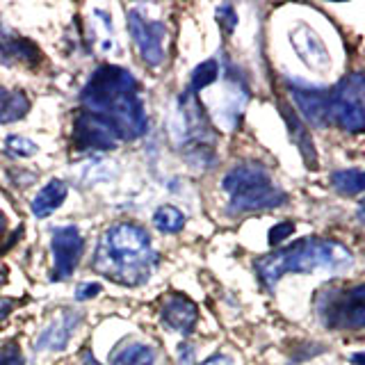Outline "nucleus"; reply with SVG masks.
<instances>
[{
	"label": "nucleus",
	"instance_id": "18",
	"mask_svg": "<svg viewBox=\"0 0 365 365\" xmlns=\"http://www.w3.org/2000/svg\"><path fill=\"white\" fill-rule=\"evenodd\" d=\"M110 365H155V351L144 342H123L112 351Z\"/></svg>",
	"mask_w": 365,
	"mask_h": 365
},
{
	"label": "nucleus",
	"instance_id": "30",
	"mask_svg": "<svg viewBox=\"0 0 365 365\" xmlns=\"http://www.w3.org/2000/svg\"><path fill=\"white\" fill-rule=\"evenodd\" d=\"M349 361H351L354 365H365V351H359V354H351V356H349Z\"/></svg>",
	"mask_w": 365,
	"mask_h": 365
},
{
	"label": "nucleus",
	"instance_id": "15",
	"mask_svg": "<svg viewBox=\"0 0 365 365\" xmlns=\"http://www.w3.org/2000/svg\"><path fill=\"white\" fill-rule=\"evenodd\" d=\"M80 324V315L73 313V311H62L57 313L46 329L41 331V336L37 340V349H51V351H60L68 345V340H71L73 331L78 329Z\"/></svg>",
	"mask_w": 365,
	"mask_h": 365
},
{
	"label": "nucleus",
	"instance_id": "6",
	"mask_svg": "<svg viewBox=\"0 0 365 365\" xmlns=\"http://www.w3.org/2000/svg\"><path fill=\"white\" fill-rule=\"evenodd\" d=\"M313 304L319 322L331 331L365 329V283H331L315 294Z\"/></svg>",
	"mask_w": 365,
	"mask_h": 365
},
{
	"label": "nucleus",
	"instance_id": "22",
	"mask_svg": "<svg viewBox=\"0 0 365 365\" xmlns=\"http://www.w3.org/2000/svg\"><path fill=\"white\" fill-rule=\"evenodd\" d=\"M153 224L163 233H180L182 226H185V215L176 205H163L153 212Z\"/></svg>",
	"mask_w": 365,
	"mask_h": 365
},
{
	"label": "nucleus",
	"instance_id": "32",
	"mask_svg": "<svg viewBox=\"0 0 365 365\" xmlns=\"http://www.w3.org/2000/svg\"><path fill=\"white\" fill-rule=\"evenodd\" d=\"M5 226H7V222H5V215H3V212H0V235H3V233H5Z\"/></svg>",
	"mask_w": 365,
	"mask_h": 365
},
{
	"label": "nucleus",
	"instance_id": "23",
	"mask_svg": "<svg viewBox=\"0 0 365 365\" xmlns=\"http://www.w3.org/2000/svg\"><path fill=\"white\" fill-rule=\"evenodd\" d=\"M7 151L11 155H19V158H30V155L37 153V144L26 140V137L14 135V137H7Z\"/></svg>",
	"mask_w": 365,
	"mask_h": 365
},
{
	"label": "nucleus",
	"instance_id": "26",
	"mask_svg": "<svg viewBox=\"0 0 365 365\" xmlns=\"http://www.w3.org/2000/svg\"><path fill=\"white\" fill-rule=\"evenodd\" d=\"M217 21L222 23L226 32H233L235 26H237V16H235V9L231 5H222L217 9Z\"/></svg>",
	"mask_w": 365,
	"mask_h": 365
},
{
	"label": "nucleus",
	"instance_id": "12",
	"mask_svg": "<svg viewBox=\"0 0 365 365\" xmlns=\"http://www.w3.org/2000/svg\"><path fill=\"white\" fill-rule=\"evenodd\" d=\"M160 319H163L171 331L190 336L194 331V324H197V319H199L197 304L185 294L171 292L169 297H165L163 304H160Z\"/></svg>",
	"mask_w": 365,
	"mask_h": 365
},
{
	"label": "nucleus",
	"instance_id": "8",
	"mask_svg": "<svg viewBox=\"0 0 365 365\" xmlns=\"http://www.w3.org/2000/svg\"><path fill=\"white\" fill-rule=\"evenodd\" d=\"M128 30L135 41V48L140 51L144 64L160 66L167 57V26L163 21H148L140 9L128 11Z\"/></svg>",
	"mask_w": 365,
	"mask_h": 365
},
{
	"label": "nucleus",
	"instance_id": "11",
	"mask_svg": "<svg viewBox=\"0 0 365 365\" xmlns=\"http://www.w3.org/2000/svg\"><path fill=\"white\" fill-rule=\"evenodd\" d=\"M290 96L297 106V114L306 125L315 128H327L329 125V91L304 85L299 80H288Z\"/></svg>",
	"mask_w": 365,
	"mask_h": 365
},
{
	"label": "nucleus",
	"instance_id": "17",
	"mask_svg": "<svg viewBox=\"0 0 365 365\" xmlns=\"http://www.w3.org/2000/svg\"><path fill=\"white\" fill-rule=\"evenodd\" d=\"M66 197H68V185L60 178H53L37 192V197L32 201V212L37 217H48L66 201Z\"/></svg>",
	"mask_w": 365,
	"mask_h": 365
},
{
	"label": "nucleus",
	"instance_id": "20",
	"mask_svg": "<svg viewBox=\"0 0 365 365\" xmlns=\"http://www.w3.org/2000/svg\"><path fill=\"white\" fill-rule=\"evenodd\" d=\"M331 187L340 192L342 197H356L365 192V171L363 169H340L329 176Z\"/></svg>",
	"mask_w": 365,
	"mask_h": 365
},
{
	"label": "nucleus",
	"instance_id": "33",
	"mask_svg": "<svg viewBox=\"0 0 365 365\" xmlns=\"http://www.w3.org/2000/svg\"><path fill=\"white\" fill-rule=\"evenodd\" d=\"M361 210H363V212H365V199H363V201H361Z\"/></svg>",
	"mask_w": 365,
	"mask_h": 365
},
{
	"label": "nucleus",
	"instance_id": "14",
	"mask_svg": "<svg viewBox=\"0 0 365 365\" xmlns=\"http://www.w3.org/2000/svg\"><path fill=\"white\" fill-rule=\"evenodd\" d=\"M290 41L294 46L297 55L302 57V62L306 66H311L313 71H322V68L329 66V53L324 48L322 39L317 37L315 30H311L308 26H304V23H299V26H294V30L290 32Z\"/></svg>",
	"mask_w": 365,
	"mask_h": 365
},
{
	"label": "nucleus",
	"instance_id": "29",
	"mask_svg": "<svg viewBox=\"0 0 365 365\" xmlns=\"http://www.w3.org/2000/svg\"><path fill=\"white\" fill-rule=\"evenodd\" d=\"M11 308H14V304H11V302H0V319H5L9 313H11Z\"/></svg>",
	"mask_w": 365,
	"mask_h": 365
},
{
	"label": "nucleus",
	"instance_id": "10",
	"mask_svg": "<svg viewBox=\"0 0 365 365\" xmlns=\"http://www.w3.org/2000/svg\"><path fill=\"white\" fill-rule=\"evenodd\" d=\"M71 142L80 151H112L121 144L119 135L106 121L85 110H80L73 117Z\"/></svg>",
	"mask_w": 365,
	"mask_h": 365
},
{
	"label": "nucleus",
	"instance_id": "21",
	"mask_svg": "<svg viewBox=\"0 0 365 365\" xmlns=\"http://www.w3.org/2000/svg\"><path fill=\"white\" fill-rule=\"evenodd\" d=\"M217 78H220V62L217 60H205L201 62L197 68L192 71V78H190V94H199L201 89L210 87L212 83H217Z\"/></svg>",
	"mask_w": 365,
	"mask_h": 365
},
{
	"label": "nucleus",
	"instance_id": "24",
	"mask_svg": "<svg viewBox=\"0 0 365 365\" xmlns=\"http://www.w3.org/2000/svg\"><path fill=\"white\" fill-rule=\"evenodd\" d=\"M294 233V222H279L269 228V235H267V242L269 247H279L285 237H290Z\"/></svg>",
	"mask_w": 365,
	"mask_h": 365
},
{
	"label": "nucleus",
	"instance_id": "2",
	"mask_svg": "<svg viewBox=\"0 0 365 365\" xmlns=\"http://www.w3.org/2000/svg\"><path fill=\"white\" fill-rule=\"evenodd\" d=\"M91 265L106 279L137 288L151 277L158 265V254L142 226L121 222L112 224L101 235Z\"/></svg>",
	"mask_w": 365,
	"mask_h": 365
},
{
	"label": "nucleus",
	"instance_id": "13",
	"mask_svg": "<svg viewBox=\"0 0 365 365\" xmlns=\"http://www.w3.org/2000/svg\"><path fill=\"white\" fill-rule=\"evenodd\" d=\"M41 51L37 43L11 32H0V64L3 66H28L41 64Z\"/></svg>",
	"mask_w": 365,
	"mask_h": 365
},
{
	"label": "nucleus",
	"instance_id": "4",
	"mask_svg": "<svg viewBox=\"0 0 365 365\" xmlns=\"http://www.w3.org/2000/svg\"><path fill=\"white\" fill-rule=\"evenodd\" d=\"M222 187L228 194V212L231 215L272 210L288 201V194L258 163H242L228 169L222 178Z\"/></svg>",
	"mask_w": 365,
	"mask_h": 365
},
{
	"label": "nucleus",
	"instance_id": "19",
	"mask_svg": "<svg viewBox=\"0 0 365 365\" xmlns=\"http://www.w3.org/2000/svg\"><path fill=\"white\" fill-rule=\"evenodd\" d=\"M28 112H30V101L23 91L0 87V123L19 121Z\"/></svg>",
	"mask_w": 365,
	"mask_h": 365
},
{
	"label": "nucleus",
	"instance_id": "27",
	"mask_svg": "<svg viewBox=\"0 0 365 365\" xmlns=\"http://www.w3.org/2000/svg\"><path fill=\"white\" fill-rule=\"evenodd\" d=\"M101 292V285L98 283H83L76 288V299L78 302H85V299H91V297H96Z\"/></svg>",
	"mask_w": 365,
	"mask_h": 365
},
{
	"label": "nucleus",
	"instance_id": "3",
	"mask_svg": "<svg viewBox=\"0 0 365 365\" xmlns=\"http://www.w3.org/2000/svg\"><path fill=\"white\" fill-rule=\"evenodd\" d=\"M354 265L351 251L327 237H302L292 245L274 249L272 254L256 260V274L267 290H274L285 274H313L324 272H345Z\"/></svg>",
	"mask_w": 365,
	"mask_h": 365
},
{
	"label": "nucleus",
	"instance_id": "5",
	"mask_svg": "<svg viewBox=\"0 0 365 365\" xmlns=\"http://www.w3.org/2000/svg\"><path fill=\"white\" fill-rule=\"evenodd\" d=\"M171 140L187 155L192 167H210L215 163L212 125L197 94L185 91L178 98L174 119H171Z\"/></svg>",
	"mask_w": 365,
	"mask_h": 365
},
{
	"label": "nucleus",
	"instance_id": "16",
	"mask_svg": "<svg viewBox=\"0 0 365 365\" xmlns=\"http://www.w3.org/2000/svg\"><path fill=\"white\" fill-rule=\"evenodd\" d=\"M279 110H281V117L285 121V125H288V135L292 144L299 148V153L304 158V163L308 169H315L317 167V151H315V144H313V137L311 133H308V125L299 119V114H297V110H292L288 103L279 101Z\"/></svg>",
	"mask_w": 365,
	"mask_h": 365
},
{
	"label": "nucleus",
	"instance_id": "9",
	"mask_svg": "<svg viewBox=\"0 0 365 365\" xmlns=\"http://www.w3.org/2000/svg\"><path fill=\"white\" fill-rule=\"evenodd\" d=\"M53 251V281H66L76 272L85 251V237L78 226H57L51 237Z\"/></svg>",
	"mask_w": 365,
	"mask_h": 365
},
{
	"label": "nucleus",
	"instance_id": "25",
	"mask_svg": "<svg viewBox=\"0 0 365 365\" xmlns=\"http://www.w3.org/2000/svg\"><path fill=\"white\" fill-rule=\"evenodd\" d=\"M0 365H23V354L16 342H7L0 347Z\"/></svg>",
	"mask_w": 365,
	"mask_h": 365
},
{
	"label": "nucleus",
	"instance_id": "1",
	"mask_svg": "<svg viewBox=\"0 0 365 365\" xmlns=\"http://www.w3.org/2000/svg\"><path fill=\"white\" fill-rule=\"evenodd\" d=\"M83 110L106 121L119 135L121 142H130L146 133V112L140 96L137 78L121 66H98L80 94Z\"/></svg>",
	"mask_w": 365,
	"mask_h": 365
},
{
	"label": "nucleus",
	"instance_id": "31",
	"mask_svg": "<svg viewBox=\"0 0 365 365\" xmlns=\"http://www.w3.org/2000/svg\"><path fill=\"white\" fill-rule=\"evenodd\" d=\"M83 359H85V365H98V361L91 356V351H85L83 354Z\"/></svg>",
	"mask_w": 365,
	"mask_h": 365
},
{
	"label": "nucleus",
	"instance_id": "28",
	"mask_svg": "<svg viewBox=\"0 0 365 365\" xmlns=\"http://www.w3.org/2000/svg\"><path fill=\"white\" fill-rule=\"evenodd\" d=\"M201 365H233V361L224 356V354H217V356H210L208 361H203Z\"/></svg>",
	"mask_w": 365,
	"mask_h": 365
},
{
	"label": "nucleus",
	"instance_id": "7",
	"mask_svg": "<svg viewBox=\"0 0 365 365\" xmlns=\"http://www.w3.org/2000/svg\"><path fill=\"white\" fill-rule=\"evenodd\" d=\"M329 123L347 133H365V73L354 71L329 91Z\"/></svg>",
	"mask_w": 365,
	"mask_h": 365
}]
</instances>
